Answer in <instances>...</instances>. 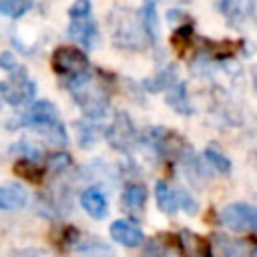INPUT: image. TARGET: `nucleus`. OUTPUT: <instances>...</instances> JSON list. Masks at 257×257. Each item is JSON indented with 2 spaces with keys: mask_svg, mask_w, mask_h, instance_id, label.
<instances>
[{
  "mask_svg": "<svg viewBox=\"0 0 257 257\" xmlns=\"http://www.w3.org/2000/svg\"><path fill=\"white\" fill-rule=\"evenodd\" d=\"M34 94H36V82L20 66L14 72H10L8 80L0 82V96L12 106L28 104L34 98Z\"/></svg>",
  "mask_w": 257,
  "mask_h": 257,
  "instance_id": "obj_1",
  "label": "nucleus"
},
{
  "mask_svg": "<svg viewBox=\"0 0 257 257\" xmlns=\"http://www.w3.org/2000/svg\"><path fill=\"white\" fill-rule=\"evenodd\" d=\"M52 68L54 72L66 76L68 80H74L88 74L90 62L88 56L76 46H58L52 54Z\"/></svg>",
  "mask_w": 257,
  "mask_h": 257,
  "instance_id": "obj_2",
  "label": "nucleus"
},
{
  "mask_svg": "<svg viewBox=\"0 0 257 257\" xmlns=\"http://www.w3.org/2000/svg\"><path fill=\"white\" fill-rule=\"evenodd\" d=\"M221 223L231 231H257V209L245 203H231L219 213Z\"/></svg>",
  "mask_w": 257,
  "mask_h": 257,
  "instance_id": "obj_3",
  "label": "nucleus"
},
{
  "mask_svg": "<svg viewBox=\"0 0 257 257\" xmlns=\"http://www.w3.org/2000/svg\"><path fill=\"white\" fill-rule=\"evenodd\" d=\"M14 120H18L16 124L12 126H30V128H40L44 124H50V122H58L60 120V114H58V108L50 102V100H38V102H32L20 116H16Z\"/></svg>",
  "mask_w": 257,
  "mask_h": 257,
  "instance_id": "obj_4",
  "label": "nucleus"
},
{
  "mask_svg": "<svg viewBox=\"0 0 257 257\" xmlns=\"http://www.w3.org/2000/svg\"><path fill=\"white\" fill-rule=\"evenodd\" d=\"M106 139H108V143H110L114 149H118V151H122V153L131 151L133 145H135V141H137V133H135L133 120H131L124 112H116L112 124H110L108 131H106Z\"/></svg>",
  "mask_w": 257,
  "mask_h": 257,
  "instance_id": "obj_5",
  "label": "nucleus"
},
{
  "mask_svg": "<svg viewBox=\"0 0 257 257\" xmlns=\"http://www.w3.org/2000/svg\"><path fill=\"white\" fill-rule=\"evenodd\" d=\"M108 233L118 245H124V247H139L145 241V233L141 231V227H137L135 223H131L126 219L112 221Z\"/></svg>",
  "mask_w": 257,
  "mask_h": 257,
  "instance_id": "obj_6",
  "label": "nucleus"
},
{
  "mask_svg": "<svg viewBox=\"0 0 257 257\" xmlns=\"http://www.w3.org/2000/svg\"><path fill=\"white\" fill-rule=\"evenodd\" d=\"M68 36L76 42H80L86 48H96L100 40V32L94 20H72L68 26Z\"/></svg>",
  "mask_w": 257,
  "mask_h": 257,
  "instance_id": "obj_7",
  "label": "nucleus"
},
{
  "mask_svg": "<svg viewBox=\"0 0 257 257\" xmlns=\"http://www.w3.org/2000/svg\"><path fill=\"white\" fill-rule=\"evenodd\" d=\"M120 203H122V209H124L128 215L141 217L143 211H145V205H147V187L141 185V183H131V185H126L124 191H122Z\"/></svg>",
  "mask_w": 257,
  "mask_h": 257,
  "instance_id": "obj_8",
  "label": "nucleus"
},
{
  "mask_svg": "<svg viewBox=\"0 0 257 257\" xmlns=\"http://www.w3.org/2000/svg\"><path fill=\"white\" fill-rule=\"evenodd\" d=\"M28 205V191L18 183L0 185V211H18Z\"/></svg>",
  "mask_w": 257,
  "mask_h": 257,
  "instance_id": "obj_9",
  "label": "nucleus"
},
{
  "mask_svg": "<svg viewBox=\"0 0 257 257\" xmlns=\"http://www.w3.org/2000/svg\"><path fill=\"white\" fill-rule=\"evenodd\" d=\"M80 207L92 217V219H102L108 211V203L106 197L96 189V187H88L82 191L80 195Z\"/></svg>",
  "mask_w": 257,
  "mask_h": 257,
  "instance_id": "obj_10",
  "label": "nucleus"
},
{
  "mask_svg": "<svg viewBox=\"0 0 257 257\" xmlns=\"http://www.w3.org/2000/svg\"><path fill=\"white\" fill-rule=\"evenodd\" d=\"M179 247H181V253L183 257H209V247L207 243L193 231L189 229H183L179 233Z\"/></svg>",
  "mask_w": 257,
  "mask_h": 257,
  "instance_id": "obj_11",
  "label": "nucleus"
},
{
  "mask_svg": "<svg viewBox=\"0 0 257 257\" xmlns=\"http://www.w3.org/2000/svg\"><path fill=\"white\" fill-rule=\"evenodd\" d=\"M137 18H139V24H141V30H143V34H145V38L149 40V42H157V38H159V16H157V8H155V4H147V6H143L141 10H139V14H137Z\"/></svg>",
  "mask_w": 257,
  "mask_h": 257,
  "instance_id": "obj_12",
  "label": "nucleus"
},
{
  "mask_svg": "<svg viewBox=\"0 0 257 257\" xmlns=\"http://www.w3.org/2000/svg\"><path fill=\"white\" fill-rule=\"evenodd\" d=\"M155 199H157V207L165 213V215H175L179 205H177V195L175 189H171L165 181H159L155 185Z\"/></svg>",
  "mask_w": 257,
  "mask_h": 257,
  "instance_id": "obj_13",
  "label": "nucleus"
},
{
  "mask_svg": "<svg viewBox=\"0 0 257 257\" xmlns=\"http://www.w3.org/2000/svg\"><path fill=\"white\" fill-rule=\"evenodd\" d=\"M185 82H179V84H173L169 86V92H167V102L181 114H189L191 112V106H189V98H187V90H185Z\"/></svg>",
  "mask_w": 257,
  "mask_h": 257,
  "instance_id": "obj_14",
  "label": "nucleus"
},
{
  "mask_svg": "<svg viewBox=\"0 0 257 257\" xmlns=\"http://www.w3.org/2000/svg\"><path fill=\"white\" fill-rule=\"evenodd\" d=\"M40 135H42V139L46 141V143H50L52 147H64L66 143H68V135H66V128L62 126V122L58 120V122H50V124H44V126H40V128H36Z\"/></svg>",
  "mask_w": 257,
  "mask_h": 257,
  "instance_id": "obj_15",
  "label": "nucleus"
},
{
  "mask_svg": "<svg viewBox=\"0 0 257 257\" xmlns=\"http://www.w3.org/2000/svg\"><path fill=\"white\" fill-rule=\"evenodd\" d=\"M147 257H183V253H181V247H177V245L159 237V239L151 241Z\"/></svg>",
  "mask_w": 257,
  "mask_h": 257,
  "instance_id": "obj_16",
  "label": "nucleus"
},
{
  "mask_svg": "<svg viewBox=\"0 0 257 257\" xmlns=\"http://www.w3.org/2000/svg\"><path fill=\"white\" fill-rule=\"evenodd\" d=\"M34 0H0V14L8 18H20L32 8Z\"/></svg>",
  "mask_w": 257,
  "mask_h": 257,
  "instance_id": "obj_17",
  "label": "nucleus"
},
{
  "mask_svg": "<svg viewBox=\"0 0 257 257\" xmlns=\"http://www.w3.org/2000/svg\"><path fill=\"white\" fill-rule=\"evenodd\" d=\"M78 251H80L82 257H114V251L108 245H104L102 241H96V239L78 247Z\"/></svg>",
  "mask_w": 257,
  "mask_h": 257,
  "instance_id": "obj_18",
  "label": "nucleus"
},
{
  "mask_svg": "<svg viewBox=\"0 0 257 257\" xmlns=\"http://www.w3.org/2000/svg\"><path fill=\"white\" fill-rule=\"evenodd\" d=\"M249 243L245 239H229L223 245V255L225 257H251Z\"/></svg>",
  "mask_w": 257,
  "mask_h": 257,
  "instance_id": "obj_19",
  "label": "nucleus"
},
{
  "mask_svg": "<svg viewBox=\"0 0 257 257\" xmlns=\"http://www.w3.org/2000/svg\"><path fill=\"white\" fill-rule=\"evenodd\" d=\"M205 159H207V163L215 169V171H219V173H231V161L221 153V151H215V149H207L205 151Z\"/></svg>",
  "mask_w": 257,
  "mask_h": 257,
  "instance_id": "obj_20",
  "label": "nucleus"
},
{
  "mask_svg": "<svg viewBox=\"0 0 257 257\" xmlns=\"http://www.w3.org/2000/svg\"><path fill=\"white\" fill-rule=\"evenodd\" d=\"M70 165H72V157L64 151H56L46 159V167L54 173H62V171L70 169Z\"/></svg>",
  "mask_w": 257,
  "mask_h": 257,
  "instance_id": "obj_21",
  "label": "nucleus"
},
{
  "mask_svg": "<svg viewBox=\"0 0 257 257\" xmlns=\"http://www.w3.org/2000/svg\"><path fill=\"white\" fill-rule=\"evenodd\" d=\"M76 135H78V143H80V147H84V149L92 147V145L98 141L94 126H92L88 120L82 122V124H76Z\"/></svg>",
  "mask_w": 257,
  "mask_h": 257,
  "instance_id": "obj_22",
  "label": "nucleus"
},
{
  "mask_svg": "<svg viewBox=\"0 0 257 257\" xmlns=\"http://www.w3.org/2000/svg\"><path fill=\"white\" fill-rule=\"evenodd\" d=\"M92 12V2L90 0H74L68 8L70 20H86Z\"/></svg>",
  "mask_w": 257,
  "mask_h": 257,
  "instance_id": "obj_23",
  "label": "nucleus"
},
{
  "mask_svg": "<svg viewBox=\"0 0 257 257\" xmlns=\"http://www.w3.org/2000/svg\"><path fill=\"white\" fill-rule=\"evenodd\" d=\"M175 195H177V205H179V209H183V211L189 213V215H195V213H197V201H195L187 191L177 189Z\"/></svg>",
  "mask_w": 257,
  "mask_h": 257,
  "instance_id": "obj_24",
  "label": "nucleus"
},
{
  "mask_svg": "<svg viewBox=\"0 0 257 257\" xmlns=\"http://www.w3.org/2000/svg\"><path fill=\"white\" fill-rule=\"evenodd\" d=\"M0 68L6 70L8 74L14 72V70L18 68V60H16V56H14L12 52H2V54H0Z\"/></svg>",
  "mask_w": 257,
  "mask_h": 257,
  "instance_id": "obj_25",
  "label": "nucleus"
},
{
  "mask_svg": "<svg viewBox=\"0 0 257 257\" xmlns=\"http://www.w3.org/2000/svg\"><path fill=\"white\" fill-rule=\"evenodd\" d=\"M253 84H255V90H257V66H255V70H253Z\"/></svg>",
  "mask_w": 257,
  "mask_h": 257,
  "instance_id": "obj_26",
  "label": "nucleus"
},
{
  "mask_svg": "<svg viewBox=\"0 0 257 257\" xmlns=\"http://www.w3.org/2000/svg\"><path fill=\"white\" fill-rule=\"evenodd\" d=\"M251 257H257V247H255V249L251 251Z\"/></svg>",
  "mask_w": 257,
  "mask_h": 257,
  "instance_id": "obj_27",
  "label": "nucleus"
},
{
  "mask_svg": "<svg viewBox=\"0 0 257 257\" xmlns=\"http://www.w3.org/2000/svg\"><path fill=\"white\" fill-rule=\"evenodd\" d=\"M149 2H153V0H149Z\"/></svg>",
  "mask_w": 257,
  "mask_h": 257,
  "instance_id": "obj_28",
  "label": "nucleus"
}]
</instances>
